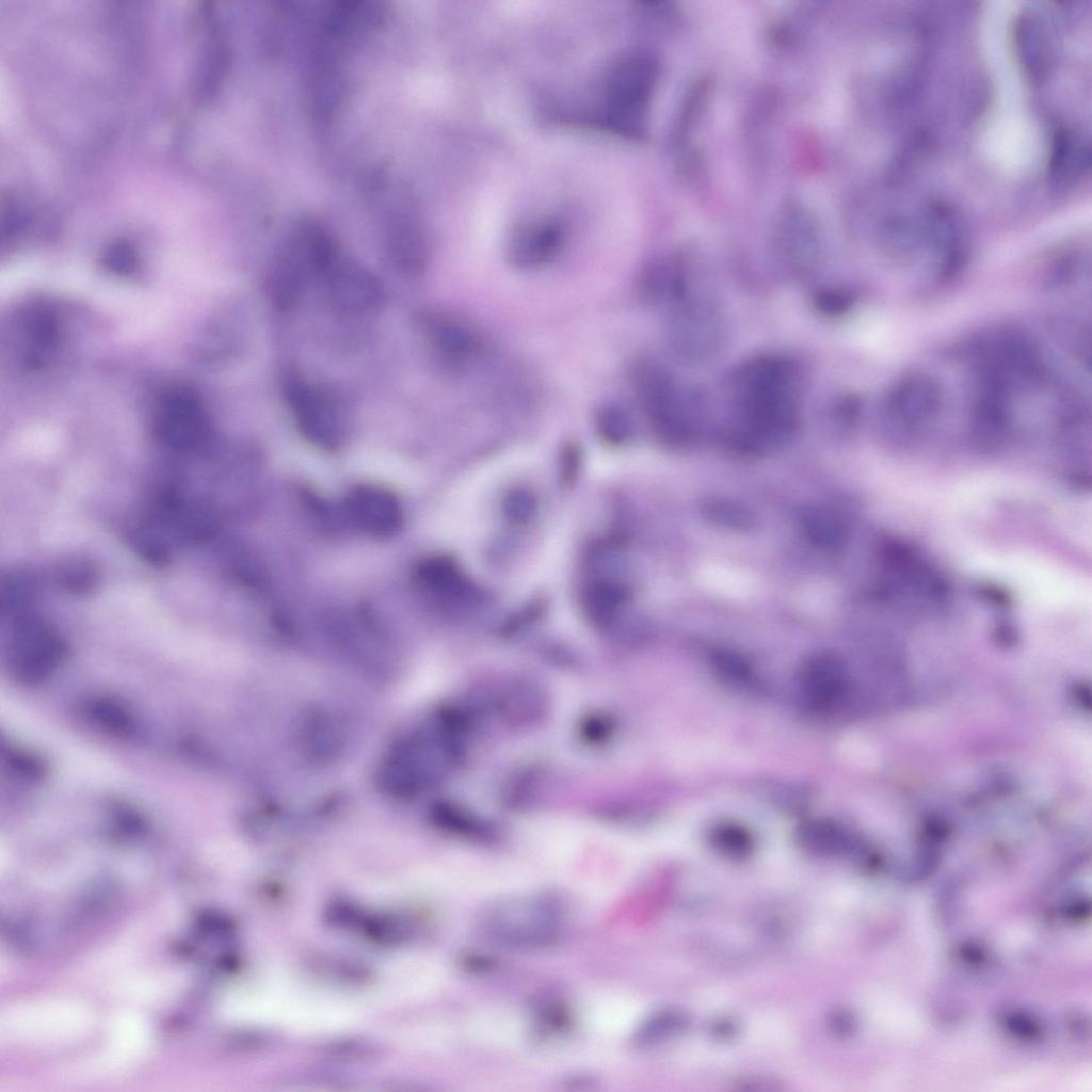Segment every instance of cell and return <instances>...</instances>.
Returning a JSON list of instances; mask_svg holds the SVG:
<instances>
[{"instance_id":"1","label":"cell","mask_w":1092,"mask_h":1092,"mask_svg":"<svg viewBox=\"0 0 1092 1092\" xmlns=\"http://www.w3.org/2000/svg\"><path fill=\"white\" fill-rule=\"evenodd\" d=\"M799 369L785 356L762 355L741 364L729 381L733 444L753 451L789 438L799 423Z\"/></svg>"},{"instance_id":"2","label":"cell","mask_w":1092,"mask_h":1092,"mask_svg":"<svg viewBox=\"0 0 1092 1092\" xmlns=\"http://www.w3.org/2000/svg\"><path fill=\"white\" fill-rule=\"evenodd\" d=\"M657 77L656 62L647 54L631 52L614 60L599 83L595 122L611 134L642 138Z\"/></svg>"},{"instance_id":"3","label":"cell","mask_w":1092,"mask_h":1092,"mask_svg":"<svg viewBox=\"0 0 1092 1092\" xmlns=\"http://www.w3.org/2000/svg\"><path fill=\"white\" fill-rule=\"evenodd\" d=\"M637 401L654 433L664 444L686 447L695 440L698 410L671 370L651 357H641L631 368Z\"/></svg>"},{"instance_id":"4","label":"cell","mask_w":1092,"mask_h":1092,"mask_svg":"<svg viewBox=\"0 0 1092 1092\" xmlns=\"http://www.w3.org/2000/svg\"><path fill=\"white\" fill-rule=\"evenodd\" d=\"M665 309L667 339L677 356L702 363L720 352L726 337L725 318L719 304L703 293L696 282Z\"/></svg>"},{"instance_id":"5","label":"cell","mask_w":1092,"mask_h":1092,"mask_svg":"<svg viewBox=\"0 0 1092 1092\" xmlns=\"http://www.w3.org/2000/svg\"><path fill=\"white\" fill-rule=\"evenodd\" d=\"M563 911L558 900L545 895L514 897L491 906L482 918L485 933L495 941L519 948H536L557 940Z\"/></svg>"},{"instance_id":"6","label":"cell","mask_w":1092,"mask_h":1092,"mask_svg":"<svg viewBox=\"0 0 1092 1092\" xmlns=\"http://www.w3.org/2000/svg\"><path fill=\"white\" fill-rule=\"evenodd\" d=\"M152 434L165 450L181 456L210 452L215 443L211 419L199 397L187 387H173L157 401Z\"/></svg>"},{"instance_id":"7","label":"cell","mask_w":1092,"mask_h":1092,"mask_svg":"<svg viewBox=\"0 0 1092 1092\" xmlns=\"http://www.w3.org/2000/svg\"><path fill=\"white\" fill-rule=\"evenodd\" d=\"M284 396L296 429L307 441L326 451L341 446L346 435L344 413L331 390L291 374L285 380Z\"/></svg>"},{"instance_id":"8","label":"cell","mask_w":1092,"mask_h":1092,"mask_svg":"<svg viewBox=\"0 0 1092 1092\" xmlns=\"http://www.w3.org/2000/svg\"><path fill=\"white\" fill-rule=\"evenodd\" d=\"M91 1024V1013L77 1002L42 1000L10 1008L1 1015L0 1033L17 1041H66L82 1035Z\"/></svg>"},{"instance_id":"9","label":"cell","mask_w":1092,"mask_h":1092,"mask_svg":"<svg viewBox=\"0 0 1092 1092\" xmlns=\"http://www.w3.org/2000/svg\"><path fill=\"white\" fill-rule=\"evenodd\" d=\"M10 665L25 681H36L54 670L65 654L60 636L32 609L7 616Z\"/></svg>"},{"instance_id":"10","label":"cell","mask_w":1092,"mask_h":1092,"mask_svg":"<svg viewBox=\"0 0 1092 1092\" xmlns=\"http://www.w3.org/2000/svg\"><path fill=\"white\" fill-rule=\"evenodd\" d=\"M317 280L332 304L349 314L374 309L383 299L380 280L339 247L321 269Z\"/></svg>"},{"instance_id":"11","label":"cell","mask_w":1092,"mask_h":1092,"mask_svg":"<svg viewBox=\"0 0 1092 1092\" xmlns=\"http://www.w3.org/2000/svg\"><path fill=\"white\" fill-rule=\"evenodd\" d=\"M385 226V246L394 268L407 276L422 273L429 259L424 231L411 206L391 196ZM407 206V205H406Z\"/></svg>"},{"instance_id":"12","label":"cell","mask_w":1092,"mask_h":1092,"mask_svg":"<svg viewBox=\"0 0 1092 1092\" xmlns=\"http://www.w3.org/2000/svg\"><path fill=\"white\" fill-rule=\"evenodd\" d=\"M344 514L356 528L373 536L392 535L403 523L399 499L375 485L353 488L346 498Z\"/></svg>"},{"instance_id":"13","label":"cell","mask_w":1092,"mask_h":1092,"mask_svg":"<svg viewBox=\"0 0 1092 1092\" xmlns=\"http://www.w3.org/2000/svg\"><path fill=\"white\" fill-rule=\"evenodd\" d=\"M422 328L431 352L449 367H465L481 353L482 342L477 331L456 316L430 315L424 319Z\"/></svg>"},{"instance_id":"14","label":"cell","mask_w":1092,"mask_h":1092,"mask_svg":"<svg viewBox=\"0 0 1092 1092\" xmlns=\"http://www.w3.org/2000/svg\"><path fill=\"white\" fill-rule=\"evenodd\" d=\"M565 231L551 218H537L519 224L510 236L508 254L520 269H537L553 261L562 251Z\"/></svg>"},{"instance_id":"15","label":"cell","mask_w":1092,"mask_h":1092,"mask_svg":"<svg viewBox=\"0 0 1092 1092\" xmlns=\"http://www.w3.org/2000/svg\"><path fill=\"white\" fill-rule=\"evenodd\" d=\"M414 580L424 596L445 606H455L475 597L476 588L457 564L444 556L421 560L415 566Z\"/></svg>"},{"instance_id":"16","label":"cell","mask_w":1092,"mask_h":1092,"mask_svg":"<svg viewBox=\"0 0 1092 1092\" xmlns=\"http://www.w3.org/2000/svg\"><path fill=\"white\" fill-rule=\"evenodd\" d=\"M775 253L782 270L796 279L810 277L820 266V243L807 223L792 221L781 227Z\"/></svg>"},{"instance_id":"17","label":"cell","mask_w":1092,"mask_h":1092,"mask_svg":"<svg viewBox=\"0 0 1092 1092\" xmlns=\"http://www.w3.org/2000/svg\"><path fill=\"white\" fill-rule=\"evenodd\" d=\"M799 685L804 700L812 707L828 708L837 702L845 691L844 664L832 653L814 654L801 668Z\"/></svg>"},{"instance_id":"18","label":"cell","mask_w":1092,"mask_h":1092,"mask_svg":"<svg viewBox=\"0 0 1092 1092\" xmlns=\"http://www.w3.org/2000/svg\"><path fill=\"white\" fill-rule=\"evenodd\" d=\"M23 339V364L38 368L53 353L61 338V324L55 310L47 304L35 303L20 317Z\"/></svg>"},{"instance_id":"19","label":"cell","mask_w":1092,"mask_h":1092,"mask_svg":"<svg viewBox=\"0 0 1092 1092\" xmlns=\"http://www.w3.org/2000/svg\"><path fill=\"white\" fill-rule=\"evenodd\" d=\"M628 599V590L619 580L596 578L583 589L581 604L589 620L608 626L619 616Z\"/></svg>"},{"instance_id":"20","label":"cell","mask_w":1092,"mask_h":1092,"mask_svg":"<svg viewBox=\"0 0 1092 1092\" xmlns=\"http://www.w3.org/2000/svg\"><path fill=\"white\" fill-rule=\"evenodd\" d=\"M802 531L807 541L823 550H836L845 545L847 529L834 513L813 508L804 512L801 518Z\"/></svg>"},{"instance_id":"21","label":"cell","mask_w":1092,"mask_h":1092,"mask_svg":"<svg viewBox=\"0 0 1092 1092\" xmlns=\"http://www.w3.org/2000/svg\"><path fill=\"white\" fill-rule=\"evenodd\" d=\"M701 513L711 525L729 530L746 531L754 526V514L744 503L725 496L705 497L700 504Z\"/></svg>"},{"instance_id":"22","label":"cell","mask_w":1092,"mask_h":1092,"mask_svg":"<svg viewBox=\"0 0 1092 1092\" xmlns=\"http://www.w3.org/2000/svg\"><path fill=\"white\" fill-rule=\"evenodd\" d=\"M148 1039V1028L141 1017L122 1014L111 1025V1054L118 1059L134 1058L146 1047Z\"/></svg>"},{"instance_id":"23","label":"cell","mask_w":1092,"mask_h":1092,"mask_svg":"<svg viewBox=\"0 0 1092 1092\" xmlns=\"http://www.w3.org/2000/svg\"><path fill=\"white\" fill-rule=\"evenodd\" d=\"M36 580L25 569L9 571L1 577L0 608L2 616H11L32 608Z\"/></svg>"},{"instance_id":"24","label":"cell","mask_w":1092,"mask_h":1092,"mask_svg":"<svg viewBox=\"0 0 1092 1092\" xmlns=\"http://www.w3.org/2000/svg\"><path fill=\"white\" fill-rule=\"evenodd\" d=\"M1085 146L1075 133L1061 130L1055 135L1050 174L1056 181L1073 179L1085 164Z\"/></svg>"},{"instance_id":"25","label":"cell","mask_w":1092,"mask_h":1092,"mask_svg":"<svg viewBox=\"0 0 1092 1092\" xmlns=\"http://www.w3.org/2000/svg\"><path fill=\"white\" fill-rule=\"evenodd\" d=\"M798 841L806 850L817 854H832L840 851L847 842L845 831L832 821L809 820L798 829Z\"/></svg>"},{"instance_id":"26","label":"cell","mask_w":1092,"mask_h":1092,"mask_svg":"<svg viewBox=\"0 0 1092 1092\" xmlns=\"http://www.w3.org/2000/svg\"><path fill=\"white\" fill-rule=\"evenodd\" d=\"M595 424L598 435L613 446L625 444L633 431L629 413L615 402L606 403L598 408Z\"/></svg>"},{"instance_id":"27","label":"cell","mask_w":1092,"mask_h":1092,"mask_svg":"<svg viewBox=\"0 0 1092 1092\" xmlns=\"http://www.w3.org/2000/svg\"><path fill=\"white\" fill-rule=\"evenodd\" d=\"M55 581L73 594H86L95 588L98 573L92 562L74 558L61 563L55 569Z\"/></svg>"},{"instance_id":"28","label":"cell","mask_w":1092,"mask_h":1092,"mask_svg":"<svg viewBox=\"0 0 1092 1092\" xmlns=\"http://www.w3.org/2000/svg\"><path fill=\"white\" fill-rule=\"evenodd\" d=\"M712 846L720 852L730 856H742L752 850L751 834L740 824L721 823L710 832Z\"/></svg>"},{"instance_id":"29","label":"cell","mask_w":1092,"mask_h":1092,"mask_svg":"<svg viewBox=\"0 0 1092 1092\" xmlns=\"http://www.w3.org/2000/svg\"><path fill=\"white\" fill-rule=\"evenodd\" d=\"M1021 43L1022 52L1028 69L1032 75H1041L1045 65V39L1042 36L1039 25L1030 17L1024 18L1022 22Z\"/></svg>"},{"instance_id":"30","label":"cell","mask_w":1092,"mask_h":1092,"mask_svg":"<svg viewBox=\"0 0 1092 1092\" xmlns=\"http://www.w3.org/2000/svg\"><path fill=\"white\" fill-rule=\"evenodd\" d=\"M711 662L723 679L734 685H748L752 678V669L748 660L739 653L720 648L711 655Z\"/></svg>"},{"instance_id":"31","label":"cell","mask_w":1092,"mask_h":1092,"mask_svg":"<svg viewBox=\"0 0 1092 1092\" xmlns=\"http://www.w3.org/2000/svg\"><path fill=\"white\" fill-rule=\"evenodd\" d=\"M536 508V497L527 488L512 489L504 496L502 502L505 518L514 525H524L530 521L535 515Z\"/></svg>"},{"instance_id":"32","label":"cell","mask_w":1092,"mask_h":1092,"mask_svg":"<svg viewBox=\"0 0 1092 1092\" xmlns=\"http://www.w3.org/2000/svg\"><path fill=\"white\" fill-rule=\"evenodd\" d=\"M851 296L838 288H822L813 295L815 310L824 317H836L846 312L851 306Z\"/></svg>"},{"instance_id":"33","label":"cell","mask_w":1092,"mask_h":1092,"mask_svg":"<svg viewBox=\"0 0 1092 1092\" xmlns=\"http://www.w3.org/2000/svg\"><path fill=\"white\" fill-rule=\"evenodd\" d=\"M136 262L138 259L134 251L125 243L113 244L103 256V266L118 275L133 272L136 268Z\"/></svg>"},{"instance_id":"34","label":"cell","mask_w":1092,"mask_h":1092,"mask_svg":"<svg viewBox=\"0 0 1092 1092\" xmlns=\"http://www.w3.org/2000/svg\"><path fill=\"white\" fill-rule=\"evenodd\" d=\"M91 712L96 720L110 728L123 729L128 726L127 714L112 702H97L93 705Z\"/></svg>"}]
</instances>
